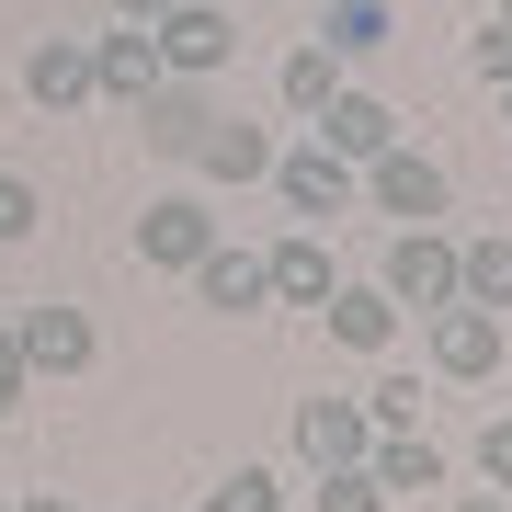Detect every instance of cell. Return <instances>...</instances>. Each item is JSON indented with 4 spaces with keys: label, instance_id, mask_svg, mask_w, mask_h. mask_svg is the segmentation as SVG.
<instances>
[{
    "label": "cell",
    "instance_id": "6da1fadb",
    "mask_svg": "<svg viewBox=\"0 0 512 512\" xmlns=\"http://www.w3.org/2000/svg\"><path fill=\"white\" fill-rule=\"evenodd\" d=\"M353 205H376V217H399V228H444L456 217V171L433 160V148H387V160H365L353 171Z\"/></svg>",
    "mask_w": 512,
    "mask_h": 512
},
{
    "label": "cell",
    "instance_id": "7a4b0ae2",
    "mask_svg": "<svg viewBox=\"0 0 512 512\" xmlns=\"http://www.w3.org/2000/svg\"><path fill=\"white\" fill-rule=\"evenodd\" d=\"M501 353H512V319H490V308H433V330H421V365H433L444 387H478V376H501Z\"/></svg>",
    "mask_w": 512,
    "mask_h": 512
},
{
    "label": "cell",
    "instance_id": "3957f363",
    "mask_svg": "<svg viewBox=\"0 0 512 512\" xmlns=\"http://www.w3.org/2000/svg\"><path fill=\"white\" fill-rule=\"evenodd\" d=\"M387 296H399V319H433V308H456V228H399L387 239Z\"/></svg>",
    "mask_w": 512,
    "mask_h": 512
},
{
    "label": "cell",
    "instance_id": "277c9868",
    "mask_svg": "<svg viewBox=\"0 0 512 512\" xmlns=\"http://www.w3.org/2000/svg\"><path fill=\"white\" fill-rule=\"evenodd\" d=\"M148 35H160V69L171 80H217L228 57H239V12H228V0H171Z\"/></svg>",
    "mask_w": 512,
    "mask_h": 512
},
{
    "label": "cell",
    "instance_id": "5b68a950",
    "mask_svg": "<svg viewBox=\"0 0 512 512\" xmlns=\"http://www.w3.org/2000/svg\"><path fill=\"white\" fill-rule=\"evenodd\" d=\"M274 194H285L296 228H330V217H353V160H330L319 137H296V148H274Z\"/></svg>",
    "mask_w": 512,
    "mask_h": 512
},
{
    "label": "cell",
    "instance_id": "8992f818",
    "mask_svg": "<svg viewBox=\"0 0 512 512\" xmlns=\"http://www.w3.org/2000/svg\"><path fill=\"white\" fill-rule=\"evenodd\" d=\"M12 353H23V376H92V319L80 308H57V296H35V308L12 319Z\"/></svg>",
    "mask_w": 512,
    "mask_h": 512
},
{
    "label": "cell",
    "instance_id": "52a82bcc",
    "mask_svg": "<svg viewBox=\"0 0 512 512\" xmlns=\"http://www.w3.org/2000/svg\"><path fill=\"white\" fill-rule=\"evenodd\" d=\"M217 251V217H205V194H160L137 217V262L148 274H194V262Z\"/></svg>",
    "mask_w": 512,
    "mask_h": 512
},
{
    "label": "cell",
    "instance_id": "ba28073f",
    "mask_svg": "<svg viewBox=\"0 0 512 512\" xmlns=\"http://www.w3.org/2000/svg\"><path fill=\"white\" fill-rule=\"evenodd\" d=\"M126 114H137V137L160 148V160H194V137L217 126V92H205V80H148Z\"/></svg>",
    "mask_w": 512,
    "mask_h": 512
},
{
    "label": "cell",
    "instance_id": "9c48e42d",
    "mask_svg": "<svg viewBox=\"0 0 512 512\" xmlns=\"http://www.w3.org/2000/svg\"><path fill=\"white\" fill-rule=\"evenodd\" d=\"M365 444H376L365 399H296V456H308V478L319 467H365Z\"/></svg>",
    "mask_w": 512,
    "mask_h": 512
},
{
    "label": "cell",
    "instance_id": "30bf717a",
    "mask_svg": "<svg viewBox=\"0 0 512 512\" xmlns=\"http://www.w3.org/2000/svg\"><path fill=\"white\" fill-rule=\"evenodd\" d=\"M308 137L330 148V160H353V171H365V160H387V148H399V114H387L376 92H353V80H342V92H330V114H319Z\"/></svg>",
    "mask_w": 512,
    "mask_h": 512
},
{
    "label": "cell",
    "instance_id": "8fae6325",
    "mask_svg": "<svg viewBox=\"0 0 512 512\" xmlns=\"http://www.w3.org/2000/svg\"><path fill=\"white\" fill-rule=\"evenodd\" d=\"M330 285H342V274H330V228H296V239L262 251V296H274V308H319Z\"/></svg>",
    "mask_w": 512,
    "mask_h": 512
},
{
    "label": "cell",
    "instance_id": "7c38bea8",
    "mask_svg": "<svg viewBox=\"0 0 512 512\" xmlns=\"http://www.w3.org/2000/svg\"><path fill=\"white\" fill-rule=\"evenodd\" d=\"M194 171H205V183H274V126H251V114H217V126L194 137Z\"/></svg>",
    "mask_w": 512,
    "mask_h": 512
},
{
    "label": "cell",
    "instance_id": "4fadbf2b",
    "mask_svg": "<svg viewBox=\"0 0 512 512\" xmlns=\"http://www.w3.org/2000/svg\"><path fill=\"white\" fill-rule=\"evenodd\" d=\"M23 92H35V114H80L92 103V35H46L23 57Z\"/></svg>",
    "mask_w": 512,
    "mask_h": 512
},
{
    "label": "cell",
    "instance_id": "5bb4252c",
    "mask_svg": "<svg viewBox=\"0 0 512 512\" xmlns=\"http://www.w3.org/2000/svg\"><path fill=\"white\" fill-rule=\"evenodd\" d=\"M148 80H171V69H160V35H148V23H126V35H92V103H137Z\"/></svg>",
    "mask_w": 512,
    "mask_h": 512
},
{
    "label": "cell",
    "instance_id": "9a60e30c",
    "mask_svg": "<svg viewBox=\"0 0 512 512\" xmlns=\"http://www.w3.org/2000/svg\"><path fill=\"white\" fill-rule=\"evenodd\" d=\"M319 319H330L342 353H387V342H399V296H387V285H330Z\"/></svg>",
    "mask_w": 512,
    "mask_h": 512
},
{
    "label": "cell",
    "instance_id": "2e32d148",
    "mask_svg": "<svg viewBox=\"0 0 512 512\" xmlns=\"http://www.w3.org/2000/svg\"><path fill=\"white\" fill-rule=\"evenodd\" d=\"M365 478H376L387 501H421V490H444V444L433 433H376L365 444Z\"/></svg>",
    "mask_w": 512,
    "mask_h": 512
},
{
    "label": "cell",
    "instance_id": "e0dca14e",
    "mask_svg": "<svg viewBox=\"0 0 512 512\" xmlns=\"http://www.w3.org/2000/svg\"><path fill=\"white\" fill-rule=\"evenodd\" d=\"M194 308H217V319H251V308H274V296H262V251H205L194 262Z\"/></svg>",
    "mask_w": 512,
    "mask_h": 512
},
{
    "label": "cell",
    "instance_id": "ac0fdd59",
    "mask_svg": "<svg viewBox=\"0 0 512 512\" xmlns=\"http://www.w3.org/2000/svg\"><path fill=\"white\" fill-rule=\"evenodd\" d=\"M456 296H467V308H490V319H512V228L456 239Z\"/></svg>",
    "mask_w": 512,
    "mask_h": 512
},
{
    "label": "cell",
    "instance_id": "d6986e66",
    "mask_svg": "<svg viewBox=\"0 0 512 512\" xmlns=\"http://www.w3.org/2000/svg\"><path fill=\"white\" fill-rule=\"evenodd\" d=\"M330 92H342V57H330L319 35H308V46H285V69H274V103L296 114V126H319V114H330Z\"/></svg>",
    "mask_w": 512,
    "mask_h": 512
},
{
    "label": "cell",
    "instance_id": "ffe728a7",
    "mask_svg": "<svg viewBox=\"0 0 512 512\" xmlns=\"http://www.w3.org/2000/svg\"><path fill=\"white\" fill-rule=\"evenodd\" d=\"M387 35H399V12H387V0H330V12H319V46L342 57V69H353V57H376Z\"/></svg>",
    "mask_w": 512,
    "mask_h": 512
},
{
    "label": "cell",
    "instance_id": "44dd1931",
    "mask_svg": "<svg viewBox=\"0 0 512 512\" xmlns=\"http://www.w3.org/2000/svg\"><path fill=\"white\" fill-rule=\"evenodd\" d=\"M365 421H376V433H421V376L387 365V376L365 387Z\"/></svg>",
    "mask_w": 512,
    "mask_h": 512
},
{
    "label": "cell",
    "instance_id": "7402d4cb",
    "mask_svg": "<svg viewBox=\"0 0 512 512\" xmlns=\"http://www.w3.org/2000/svg\"><path fill=\"white\" fill-rule=\"evenodd\" d=\"M205 512H285V478L274 467H228L217 490H205Z\"/></svg>",
    "mask_w": 512,
    "mask_h": 512
},
{
    "label": "cell",
    "instance_id": "603a6c76",
    "mask_svg": "<svg viewBox=\"0 0 512 512\" xmlns=\"http://www.w3.org/2000/svg\"><path fill=\"white\" fill-rule=\"evenodd\" d=\"M308 512H387V490L365 467H319V490H308Z\"/></svg>",
    "mask_w": 512,
    "mask_h": 512
},
{
    "label": "cell",
    "instance_id": "cb8c5ba5",
    "mask_svg": "<svg viewBox=\"0 0 512 512\" xmlns=\"http://www.w3.org/2000/svg\"><path fill=\"white\" fill-rule=\"evenodd\" d=\"M35 228H46V194L23 183V171H0V251H23Z\"/></svg>",
    "mask_w": 512,
    "mask_h": 512
},
{
    "label": "cell",
    "instance_id": "d4e9b609",
    "mask_svg": "<svg viewBox=\"0 0 512 512\" xmlns=\"http://www.w3.org/2000/svg\"><path fill=\"white\" fill-rule=\"evenodd\" d=\"M467 69H478V80H512V23H501V12L467 35Z\"/></svg>",
    "mask_w": 512,
    "mask_h": 512
},
{
    "label": "cell",
    "instance_id": "484cf974",
    "mask_svg": "<svg viewBox=\"0 0 512 512\" xmlns=\"http://www.w3.org/2000/svg\"><path fill=\"white\" fill-rule=\"evenodd\" d=\"M478 478L512 501V421H490V433H478Z\"/></svg>",
    "mask_w": 512,
    "mask_h": 512
},
{
    "label": "cell",
    "instance_id": "4316f807",
    "mask_svg": "<svg viewBox=\"0 0 512 512\" xmlns=\"http://www.w3.org/2000/svg\"><path fill=\"white\" fill-rule=\"evenodd\" d=\"M23 399H35V376H23V353H12V330H0V421H12Z\"/></svg>",
    "mask_w": 512,
    "mask_h": 512
},
{
    "label": "cell",
    "instance_id": "83f0119b",
    "mask_svg": "<svg viewBox=\"0 0 512 512\" xmlns=\"http://www.w3.org/2000/svg\"><path fill=\"white\" fill-rule=\"evenodd\" d=\"M114 12H126V23H160V12H171V0H114Z\"/></svg>",
    "mask_w": 512,
    "mask_h": 512
},
{
    "label": "cell",
    "instance_id": "f1b7e54d",
    "mask_svg": "<svg viewBox=\"0 0 512 512\" xmlns=\"http://www.w3.org/2000/svg\"><path fill=\"white\" fill-rule=\"evenodd\" d=\"M456 512H512V501H501V490H467V501H456Z\"/></svg>",
    "mask_w": 512,
    "mask_h": 512
},
{
    "label": "cell",
    "instance_id": "f546056e",
    "mask_svg": "<svg viewBox=\"0 0 512 512\" xmlns=\"http://www.w3.org/2000/svg\"><path fill=\"white\" fill-rule=\"evenodd\" d=\"M12 512H80V501H57V490H35V501H12Z\"/></svg>",
    "mask_w": 512,
    "mask_h": 512
},
{
    "label": "cell",
    "instance_id": "4dcf8cb0",
    "mask_svg": "<svg viewBox=\"0 0 512 512\" xmlns=\"http://www.w3.org/2000/svg\"><path fill=\"white\" fill-rule=\"evenodd\" d=\"M490 92H501V126H512V80H490Z\"/></svg>",
    "mask_w": 512,
    "mask_h": 512
},
{
    "label": "cell",
    "instance_id": "1f68e13d",
    "mask_svg": "<svg viewBox=\"0 0 512 512\" xmlns=\"http://www.w3.org/2000/svg\"><path fill=\"white\" fill-rule=\"evenodd\" d=\"M501 23H512V0H501Z\"/></svg>",
    "mask_w": 512,
    "mask_h": 512
},
{
    "label": "cell",
    "instance_id": "d6a6232c",
    "mask_svg": "<svg viewBox=\"0 0 512 512\" xmlns=\"http://www.w3.org/2000/svg\"><path fill=\"white\" fill-rule=\"evenodd\" d=\"M0 512H12V501H0Z\"/></svg>",
    "mask_w": 512,
    "mask_h": 512
},
{
    "label": "cell",
    "instance_id": "836d02e7",
    "mask_svg": "<svg viewBox=\"0 0 512 512\" xmlns=\"http://www.w3.org/2000/svg\"><path fill=\"white\" fill-rule=\"evenodd\" d=\"M228 12H239V0H228Z\"/></svg>",
    "mask_w": 512,
    "mask_h": 512
},
{
    "label": "cell",
    "instance_id": "e575fe53",
    "mask_svg": "<svg viewBox=\"0 0 512 512\" xmlns=\"http://www.w3.org/2000/svg\"><path fill=\"white\" fill-rule=\"evenodd\" d=\"M137 512H148V501H137Z\"/></svg>",
    "mask_w": 512,
    "mask_h": 512
}]
</instances>
